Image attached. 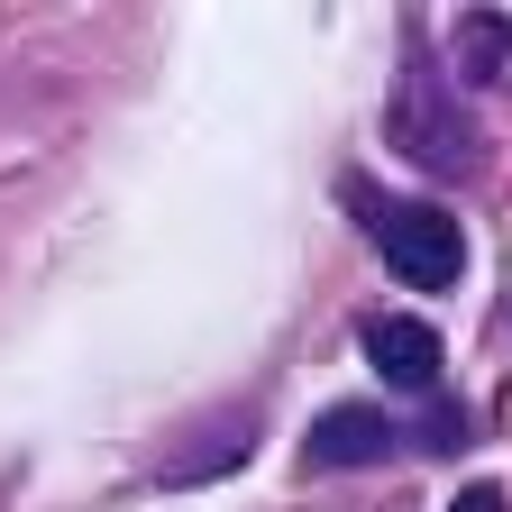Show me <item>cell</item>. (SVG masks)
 <instances>
[{
  "label": "cell",
  "mask_w": 512,
  "mask_h": 512,
  "mask_svg": "<svg viewBox=\"0 0 512 512\" xmlns=\"http://www.w3.org/2000/svg\"><path fill=\"white\" fill-rule=\"evenodd\" d=\"M394 421H384L375 403H330L311 421V467H375V458H394Z\"/></svg>",
  "instance_id": "4"
},
{
  "label": "cell",
  "mask_w": 512,
  "mask_h": 512,
  "mask_svg": "<svg viewBox=\"0 0 512 512\" xmlns=\"http://www.w3.org/2000/svg\"><path fill=\"white\" fill-rule=\"evenodd\" d=\"M394 128H403V147H412L430 174H458V165H467V128L439 110L430 64H403V83H394Z\"/></svg>",
  "instance_id": "2"
},
{
  "label": "cell",
  "mask_w": 512,
  "mask_h": 512,
  "mask_svg": "<svg viewBox=\"0 0 512 512\" xmlns=\"http://www.w3.org/2000/svg\"><path fill=\"white\" fill-rule=\"evenodd\" d=\"M448 55H458V83H503L512 74V28L494 10H476V19L448 28Z\"/></svg>",
  "instance_id": "5"
},
{
  "label": "cell",
  "mask_w": 512,
  "mask_h": 512,
  "mask_svg": "<svg viewBox=\"0 0 512 512\" xmlns=\"http://www.w3.org/2000/svg\"><path fill=\"white\" fill-rule=\"evenodd\" d=\"M366 366L384 384H403V394H430L439 384V330L412 320V311H375L366 320Z\"/></svg>",
  "instance_id": "3"
},
{
  "label": "cell",
  "mask_w": 512,
  "mask_h": 512,
  "mask_svg": "<svg viewBox=\"0 0 512 512\" xmlns=\"http://www.w3.org/2000/svg\"><path fill=\"white\" fill-rule=\"evenodd\" d=\"M448 512H512V503H503L494 485H467V494H458V503H448Z\"/></svg>",
  "instance_id": "6"
},
{
  "label": "cell",
  "mask_w": 512,
  "mask_h": 512,
  "mask_svg": "<svg viewBox=\"0 0 512 512\" xmlns=\"http://www.w3.org/2000/svg\"><path fill=\"white\" fill-rule=\"evenodd\" d=\"M384 266H394L412 293H448V284H458L467 275V238H458V220H448V211H384Z\"/></svg>",
  "instance_id": "1"
}]
</instances>
